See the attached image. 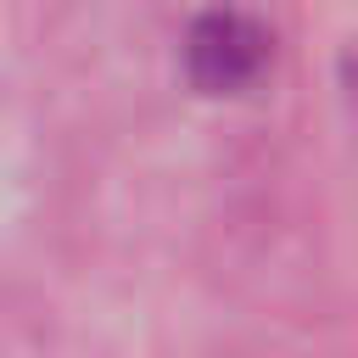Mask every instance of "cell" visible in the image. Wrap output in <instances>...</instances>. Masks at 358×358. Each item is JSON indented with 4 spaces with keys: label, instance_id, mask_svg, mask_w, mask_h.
<instances>
[{
    "label": "cell",
    "instance_id": "6da1fadb",
    "mask_svg": "<svg viewBox=\"0 0 358 358\" xmlns=\"http://www.w3.org/2000/svg\"><path fill=\"white\" fill-rule=\"evenodd\" d=\"M274 62V34L241 6H207L185 28V78L201 95H246Z\"/></svg>",
    "mask_w": 358,
    "mask_h": 358
}]
</instances>
